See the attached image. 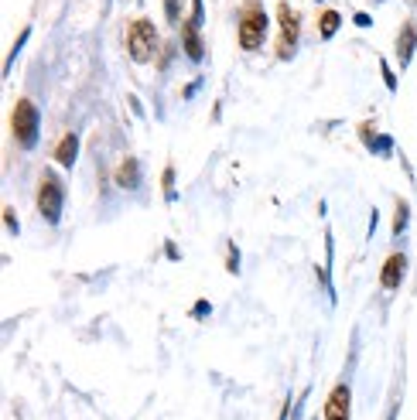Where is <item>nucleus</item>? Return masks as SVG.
<instances>
[{"label":"nucleus","mask_w":417,"mask_h":420,"mask_svg":"<svg viewBox=\"0 0 417 420\" xmlns=\"http://www.w3.org/2000/svg\"><path fill=\"white\" fill-rule=\"evenodd\" d=\"M14 137L25 151L38 144V109L31 100H18V106H14Z\"/></svg>","instance_id":"1"},{"label":"nucleus","mask_w":417,"mask_h":420,"mask_svg":"<svg viewBox=\"0 0 417 420\" xmlns=\"http://www.w3.org/2000/svg\"><path fill=\"white\" fill-rule=\"evenodd\" d=\"M127 48H131L133 62H147L157 48V27L151 21H133L127 27Z\"/></svg>","instance_id":"2"},{"label":"nucleus","mask_w":417,"mask_h":420,"mask_svg":"<svg viewBox=\"0 0 417 420\" xmlns=\"http://www.w3.org/2000/svg\"><path fill=\"white\" fill-rule=\"evenodd\" d=\"M263 34H267V14L260 11V4H250L239 21V45L246 52H253V48H260Z\"/></svg>","instance_id":"3"},{"label":"nucleus","mask_w":417,"mask_h":420,"mask_svg":"<svg viewBox=\"0 0 417 420\" xmlns=\"http://www.w3.org/2000/svg\"><path fill=\"white\" fill-rule=\"evenodd\" d=\"M38 212H41V219L52 222V226L62 219V184L55 182V178H45L41 188H38Z\"/></svg>","instance_id":"4"},{"label":"nucleus","mask_w":417,"mask_h":420,"mask_svg":"<svg viewBox=\"0 0 417 420\" xmlns=\"http://www.w3.org/2000/svg\"><path fill=\"white\" fill-rule=\"evenodd\" d=\"M277 18H281V31H284V45H281V55H291V48L298 45V38H301V18H298V11L291 7V4H281L277 7Z\"/></svg>","instance_id":"5"},{"label":"nucleus","mask_w":417,"mask_h":420,"mask_svg":"<svg viewBox=\"0 0 417 420\" xmlns=\"http://www.w3.org/2000/svg\"><path fill=\"white\" fill-rule=\"evenodd\" d=\"M349 410H352V393L345 383H339L325 400V420H349Z\"/></svg>","instance_id":"6"},{"label":"nucleus","mask_w":417,"mask_h":420,"mask_svg":"<svg viewBox=\"0 0 417 420\" xmlns=\"http://www.w3.org/2000/svg\"><path fill=\"white\" fill-rule=\"evenodd\" d=\"M404 273H407V253H390V260L383 263V270H380V284L387 290H393Z\"/></svg>","instance_id":"7"},{"label":"nucleus","mask_w":417,"mask_h":420,"mask_svg":"<svg viewBox=\"0 0 417 420\" xmlns=\"http://www.w3.org/2000/svg\"><path fill=\"white\" fill-rule=\"evenodd\" d=\"M414 45H417V25L407 21V25L400 27V38H397V58H400V65H407L414 58Z\"/></svg>","instance_id":"8"},{"label":"nucleus","mask_w":417,"mask_h":420,"mask_svg":"<svg viewBox=\"0 0 417 420\" xmlns=\"http://www.w3.org/2000/svg\"><path fill=\"white\" fill-rule=\"evenodd\" d=\"M182 48H185V55L192 58V62H202V55H206V48H202V38H199V27L188 25L182 27Z\"/></svg>","instance_id":"9"},{"label":"nucleus","mask_w":417,"mask_h":420,"mask_svg":"<svg viewBox=\"0 0 417 420\" xmlns=\"http://www.w3.org/2000/svg\"><path fill=\"white\" fill-rule=\"evenodd\" d=\"M117 184L120 188H137L140 184V161L137 158H127L120 168H117Z\"/></svg>","instance_id":"10"},{"label":"nucleus","mask_w":417,"mask_h":420,"mask_svg":"<svg viewBox=\"0 0 417 420\" xmlns=\"http://www.w3.org/2000/svg\"><path fill=\"white\" fill-rule=\"evenodd\" d=\"M76 154H79V137L76 133H65L62 144H58V151H55V158H58L62 168H72V164H76Z\"/></svg>","instance_id":"11"},{"label":"nucleus","mask_w":417,"mask_h":420,"mask_svg":"<svg viewBox=\"0 0 417 420\" xmlns=\"http://www.w3.org/2000/svg\"><path fill=\"white\" fill-rule=\"evenodd\" d=\"M342 18L339 11H325L322 18H318V31H322V38H336V31H339Z\"/></svg>","instance_id":"12"},{"label":"nucleus","mask_w":417,"mask_h":420,"mask_svg":"<svg viewBox=\"0 0 417 420\" xmlns=\"http://www.w3.org/2000/svg\"><path fill=\"white\" fill-rule=\"evenodd\" d=\"M407 226V202H397V215H393V236H404Z\"/></svg>","instance_id":"13"},{"label":"nucleus","mask_w":417,"mask_h":420,"mask_svg":"<svg viewBox=\"0 0 417 420\" xmlns=\"http://www.w3.org/2000/svg\"><path fill=\"white\" fill-rule=\"evenodd\" d=\"M164 195H168V202L175 198V168H164Z\"/></svg>","instance_id":"14"},{"label":"nucleus","mask_w":417,"mask_h":420,"mask_svg":"<svg viewBox=\"0 0 417 420\" xmlns=\"http://www.w3.org/2000/svg\"><path fill=\"white\" fill-rule=\"evenodd\" d=\"M4 222H7L11 233H18V215H14V209H4Z\"/></svg>","instance_id":"15"},{"label":"nucleus","mask_w":417,"mask_h":420,"mask_svg":"<svg viewBox=\"0 0 417 420\" xmlns=\"http://www.w3.org/2000/svg\"><path fill=\"white\" fill-rule=\"evenodd\" d=\"M178 14H182L178 0H168V21H178Z\"/></svg>","instance_id":"16"},{"label":"nucleus","mask_w":417,"mask_h":420,"mask_svg":"<svg viewBox=\"0 0 417 420\" xmlns=\"http://www.w3.org/2000/svg\"><path fill=\"white\" fill-rule=\"evenodd\" d=\"M195 315H199V318L208 315V304H206V301H199V304H195Z\"/></svg>","instance_id":"17"}]
</instances>
